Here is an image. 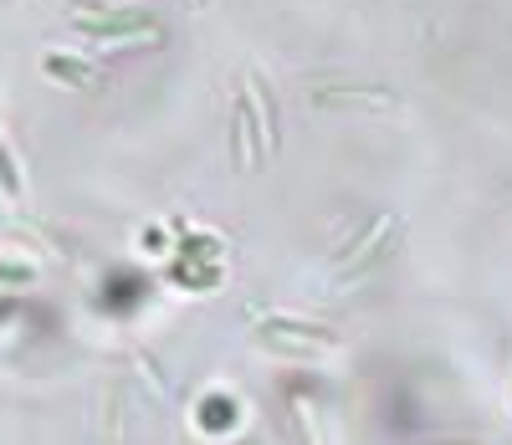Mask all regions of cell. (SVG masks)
Segmentation results:
<instances>
[{
	"label": "cell",
	"mask_w": 512,
	"mask_h": 445,
	"mask_svg": "<svg viewBox=\"0 0 512 445\" xmlns=\"http://www.w3.org/2000/svg\"><path fill=\"white\" fill-rule=\"evenodd\" d=\"M36 272L31 266H21V261H0V287H21V282H31Z\"/></svg>",
	"instance_id": "9c48e42d"
},
{
	"label": "cell",
	"mask_w": 512,
	"mask_h": 445,
	"mask_svg": "<svg viewBox=\"0 0 512 445\" xmlns=\"http://www.w3.org/2000/svg\"><path fill=\"white\" fill-rule=\"evenodd\" d=\"M318 103H400L390 87H323Z\"/></svg>",
	"instance_id": "52a82bcc"
},
{
	"label": "cell",
	"mask_w": 512,
	"mask_h": 445,
	"mask_svg": "<svg viewBox=\"0 0 512 445\" xmlns=\"http://www.w3.org/2000/svg\"><path fill=\"white\" fill-rule=\"evenodd\" d=\"M395 231H400V215H379L374 226H369V231H364V236L354 241V251H349L344 261L333 266V277H338V282H354L359 272H369V266H374V261H379L384 251H390Z\"/></svg>",
	"instance_id": "7a4b0ae2"
},
{
	"label": "cell",
	"mask_w": 512,
	"mask_h": 445,
	"mask_svg": "<svg viewBox=\"0 0 512 445\" xmlns=\"http://www.w3.org/2000/svg\"><path fill=\"white\" fill-rule=\"evenodd\" d=\"M251 93H256V103H262V118H267V149H277V144H282V108H277L272 82L251 72Z\"/></svg>",
	"instance_id": "8992f818"
},
{
	"label": "cell",
	"mask_w": 512,
	"mask_h": 445,
	"mask_svg": "<svg viewBox=\"0 0 512 445\" xmlns=\"http://www.w3.org/2000/svg\"><path fill=\"white\" fill-rule=\"evenodd\" d=\"M256 333H292L303 343H318V348H333L338 333L323 328V323H297V318H282V313H256Z\"/></svg>",
	"instance_id": "277c9868"
},
{
	"label": "cell",
	"mask_w": 512,
	"mask_h": 445,
	"mask_svg": "<svg viewBox=\"0 0 512 445\" xmlns=\"http://www.w3.org/2000/svg\"><path fill=\"white\" fill-rule=\"evenodd\" d=\"M185 6H190V11H200V6H205V0H185Z\"/></svg>",
	"instance_id": "30bf717a"
},
{
	"label": "cell",
	"mask_w": 512,
	"mask_h": 445,
	"mask_svg": "<svg viewBox=\"0 0 512 445\" xmlns=\"http://www.w3.org/2000/svg\"><path fill=\"white\" fill-rule=\"evenodd\" d=\"M0 190L16 195V200H21V190H26V185H21V169H16V159H11L6 144H0Z\"/></svg>",
	"instance_id": "ba28073f"
},
{
	"label": "cell",
	"mask_w": 512,
	"mask_h": 445,
	"mask_svg": "<svg viewBox=\"0 0 512 445\" xmlns=\"http://www.w3.org/2000/svg\"><path fill=\"white\" fill-rule=\"evenodd\" d=\"M0 226H6V210H0Z\"/></svg>",
	"instance_id": "8fae6325"
},
{
	"label": "cell",
	"mask_w": 512,
	"mask_h": 445,
	"mask_svg": "<svg viewBox=\"0 0 512 445\" xmlns=\"http://www.w3.org/2000/svg\"><path fill=\"white\" fill-rule=\"evenodd\" d=\"M82 36H108V41H139V36H154V16L149 11H134V6H103L98 11H82L72 21Z\"/></svg>",
	"instance_id": "6da1fadb"
},
{
	"label": "cell",
	"mask_w": 512,
	"mask_h": 445,
	"mask_svg": "<svg viewBox=\"0 0 512 445\" xmlns=\"http://www.w3.org/2000/svg\"><path fill=\"white\" fill-rule=\"evenodd\" d=\"M41 72L57 77V82H72V87H103V82H108V77H103V67L77 62V57H47V62H41Z\"/></svg>",
	"instance_id": "5b68a950"
},
{
	"label": "cell",
	"mask_w": 512,
	"mask_h": 445,
	"mask_svg": "<svg viewBox=\"0 0 512 445\" xmlns=\"http://www.w3.org/2000/svg\"><path fill=\"white\" fill-rule=\"evenodd\" d=\"M231 164H236V169L262 164V128L251 123V98H246V93H241L236 108H231Z\"/></svg>",
	"instance_id": "3957f363"
}]
</instances>
